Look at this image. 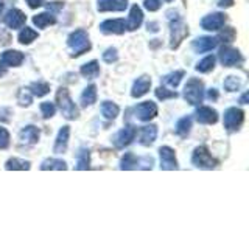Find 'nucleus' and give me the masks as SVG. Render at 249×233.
<instances>
[{
	"instance_id": "de8ad7c7",
	"label": "nucleus",
	"mask_w": 249,
	"mask_h": 233,
	"mask_svg": "<svg viewBox=\"0 0 249 233\" xmlns=\"http://www.w3.org/2000/svg\"><path fill=\"white\" fill-rule=\"evenodd\" d=\"M218 5H220L221 8H229V6L233 5V0H220V2H218Z\"/></svg>"
},
{
	"instance_id": "ea45409f",
	"label": "nucleus",
	"mask_w": 249,
	"mask_h": 233,
	"mask_svg": "<svg viewBox=\"0 0 249 233\" xmlns=\"http://www.w3.org/2000/svg\"><path fill=\"white\" fill-rule=\"evenodd\" d=\"M156 97H158L160 101H165L170 98H178V93L173 90H167L165 87H158L156 89Z\"/></svg>"
},
{
	"instance_id": "0eeeda50",
	"label": "nucleus",
	"mask_w": 249,
	"mask_h": 233,
	"mask_svg": "<svg viewBox=\"0 0 249 233\" xmlns=\"http://www.w3.org/2000/svg\"><path fill=\"white\" fill-rule=\"evenodd\" d=\"M245 121V112L238 107H229L224 112V128L228 131H237Z\"/></svg>"
},
{
	"instance_id": "72a5a7b5",
	"label": "nucleus",
	"mask_w": 249,
	"mask_h": 233,
	"mask_svg": "<svg viewBox=\"0 0 249 233\" xmlns=\"http://www.w3.org/2000/svg\"><path fill=\"white\" fill-rule=\"evenodd\" d=\"M215 56L213 54H209V56H206V58H202L198 64H196V72H199V73H209V72H212L213 70V67H215Z\"/></svg>"
},
{
	"instance_id": "f257e3e1",
	"label": "nucleus",
	"mask_w": 249,
	"mask_h": 233,
	"mask_svg": "<svg viewBox=\"0 0 249 233\" xmlns=\"http://www.w3.org/2000/svg\"><path fill=\"white\" fill-rule=\"evenodd\" d=\"M170 19V47L171 49H178L184 39L189 36V27L185 25L184 20L179 17L178 13L168 11L167 13Z\"/></svg>"
},
{
	"instance_id": "7c9ffc66",
	"label": "nucleus",
	"mask_w": 249,
	"mask_h": 233,
	"mask_svg": "<svg viewBox=\"0 0 249 233\" xmlns=\"http://www.w3.org/2000/svg\"><path fill=\"white\" fill-rule=\"evenodd\" d=\"M139 168V157L132 152H124L120 160V169H136Z\"/></svg>"
},
{
	"instance_id": "f3484780",
	"label": "nucleus",
	"mask_w": 249,
	"mask_h": 233,
	"mask_svg": "<svg viewBox=\"0 0 249 233\" xmlns=\"http://www.w3.org/2000/svg\"><path fill=\"white\" fill-rule=\"evenodd\" d=\"M195 115H196V120L201 124H215L218 121V112L209 106H199Z\"/></svg>"
},
{
	"instance_id": "c756f323",
	"label": "nucleus",
	"mask_w": 249,
	"mask_h": 233,
	"mask_svg": "<svg viewBox=\"0 0 249 233\" xmlns=\"http://www.w3.org/2000/svg\"><path fill=\"white\" fill-rule=\"evenodd\" d=\"M31 168V163L28 160H23V159H18V157H11L8 159L5 163V169L8 171H16V169H20V171H25Z\"/></svg>"
},
{
	"instance_id": "79ce46f5",
	"label": "nucleus",
	"mask_w": 249,
	"mask_h": 233,
	"mask_svg": "<svg viewBox=\"0 0 249 233\" xmlns=\"http://www.w3.org/2000/svg\"><path fill=\"white\" fill-rule=\"evenodd\" d=\"M10 132L5 128H0V150H6L10 146Z\"/></svg>"
},
{
	"instance_id": "a211bd4d",
	"label": "nucleus",
	"mask_w": 249,
	"mask_h": 233,
	"mask_svg": "<svg viewBox=\"0 0 249 233\" xmlns=\"http://www.w3.org/2000/svg\"><path fill=\"white\" fill-rule=\"evenodd\" d=\"M0 61H2L6 67H20L22 62L25 61V56H23V53H20L19 50H6L2 53Z\"/></svg>"
},
{
	"instance_id": "b1692460",
	"label": "nucleus",
	"mask_w": 249,
	"mask_h": 233,
	"mask_svg": "<svg viewBox=\"0 0 249 233\" xmlns=\"http://www.w3.org/2000/svg\"><path fill=\"white\" fill-rule=\"evenodd\" d=\"M90 166V151L88 148H81L80 151L76 152V169L78 171H84L89 169Z\"/></svg>"
},
{
	"instance_id": "cd10ccee",
	"label": "nucleus",
	"mask_w": 249,
	"mask_h": 233,
	"mask_svg": "<svg viewBox=\"0 0 249 233\" xmlns=\"http://www.w3.org/2000/svg\"><path fill=\"white\" fill-rule=\"evenodd\" d=\"M33 23L37 28H47L49 25L56 23V17L53 16V13H41L33 17Z\"/></svg>"
},
{
	"instance_id": "9d476101",
	"label": "nucleus",
	"mask_w": 249,
	"mask_h": 233,
	"mask_svg": "<svg viewBox=\"0 0 249 233\" xmlns=\"http://www.w3.org/2000/svg\"><path fill=\"white\" fill-rule=\"evenodd\" d=\"M159 157H160V169L165 171H173L178 169V160H176V152L173 148L170 146H160L159 148Z\"/></svg>"
},
{
	"instance_id": "a18cd8bd",
	"label": "nucleus",
	"mask_w": 249,
	"mask_h": 233,
	"mask_svg": "<svg viewBox=\"0 0 249 233\" xmlns=\"http://www.w3.org/2000/svg\"><path fill=\"white\" fill-rule=\"evenodd\" d=\"M62 6H64V2H50L49 5H47V8H49V11H59L62 10Z\"/></svg>"
},
{
	"instance_id": "58836bf2",
	"label": "nucleus",
	"mask_w": 249,
	"mask_h": 233,
	"mask_svg": "<svg viewBox=\"0 0 249 233\" xmlns=\"http://www.w3.org/2000/svg\"><path fill=\"white\" fill-rule=\"evenodd\" d=\"M216 39H220L221 42L231 44V42H233V39H235V30H233L232 27L224 28L221 33H220V36H218Z\"/></svg>"
},
{
	"instance_id": "e433bc0d",
	"label": "nucleus",
	"mask_w": 249,
	"mask_h": 233,
	"mask_svg": "<svg viewBox=\"0 0 249 233\" xmlns=\"http://www.w3.org/2000/svg\"><path fill=\"white\" fill-rule=\"evenodd\" d=\"M18 103L20 106H30L33 103V95H31V92L28 89H20L19 93H18Z\"/></svg>"
},
{
	"instance_id": "603ef678",
	"label": "nucleus",
	"mask_w": 249,
	"mask_h": 233,
	"mask_svg": "<svg viewBox=\"0 0 249 233\" xmlns=\"http://www.w3.org/2000/svg\"><path fill=\"white\" fill-rule=\"evenodd\" d=\"M165 2H168V3H170V2H173V0H165Z\"/></svg>"
},
{
	"instance_id": "7ed1b4c3",
	"label": "nucleus",
	"mask_w": 249,
	"mask_h": 233,
	"mask_svg": "<svg viewBox=\"0 0 249 233\" xmlns=\"http://www.w3.org/2000/svg\"><path fill=\"white\" fill-rule=\"evenodd\" d=\"M56 103H58V107L62 114V116L67 120H75L78 118V107L75 106L72 97H70V93L66 87H59L58 92H56Z\"/></svg>"
},
{
	"instance_id": "c9c22d12",
	"label": "nucleus",
	"mask_w": 249,
	"mask_h": 233,
	"mask_svg": "<svg viewBox=\"0 0 249 233\" xmlns=\"http://www.w3.org/2000/svg\"><path fill=\"white\" fill-rule=\"evenodd\" d=\"M240 87H241V80L238 76L231 75L224 80V89L228 92H238Z\"/></svg>"
},
{
	"instance_id": "423d86ee",
	"label": "nucleus",
	"mask_w": 249,
	"mask_h": 233,
	"mask_svg": "<svg viewBox=\"0 0 249 233\" xmlns=\"http://www.w3.org/2000/svg\"><path fill=\"white\" fill-rule=\"evenodd\" d=\"M136 135H137V128L132 126V124H128V126H124L123 129H120L114 135L112 143H114V146L117 148V150H123V148L129 146L132 142H134Z\"/></svg>"
},
{
	"instance_id": "a878e982",
	"label": "nucleus",
	"mask_w": 249,
	"mask_h": 233,
	"mask_svg": "<svg viewBox=\"0 0 249 233\" xmlns=\"http://www.w3.org/2000/svg\"><path fill=\"white\" fill-rule=\"evenodd\" d=\"M119 112H120V107L115 103H112V101H103V103H101V115H103L106 120H115Z\"/></svg>"
},
{
	"instance_id": "f704fd0d",
	"label": "nucleus",
	"mask_w": 249,
	"mask_h": 233,
	"mask_svg": "<svg viewBox=\"0 0 249 233\" xmlns=\"http://www.w3.org/2000/svg\"><path fill=\"white\" fill-rule=\"evenodd\" d=\"M41 169L42 171H47V169H67V163L64 160H61V159H45L42 163H41Z\"/></svg>"
},
{
	"instance_id": "8fccbe9b",
	"label": "nucleus",
	"mask_w": 249,
	"mask_h": 233,
	"mask_svg": "<svg viewBox=\"0 0 249 233\" xmlns=\"http://www.w3.org/2000/svg\"><path fill=\"white\" fill-rule=\"evenodd\" d=\"M240 103H241V104H248V92H245L243 95H241V98H240Z\"/></svg>"
},
{
	"instance_id": "a19ab883",
	"label": "nucleus",
	"mask_w": 249,
	"mask_h": 233,
	"mask_svg": "<svg viewBox=\"0 0 249 233\" xmlns=\"http://www.w3.org/2000/svg\"><path fill=\"white\" fill-rule=\"evenodd\" d=\"M117 59H119L117 49H114V47H109L107 50H105V53H103V61L105 62H107V64H112V62H115Z\"/></svg>"
},
{
	"instance_id": "6ab92c4d",
	"label": "nucleus",
	"mask_w": 249,
	"mask_h": 233,
	"mask_svg": "<svg viewBox=\"0 0 249 233\" xmlns=\"http://www.w3.org/2000/svg\"><path fill=\"white\" fill-rule=\"evenodd\" d=\"M128 6V0H98L97 10L100 13L106 11H124Z\"/></svg>"
},
{
	"instance_id": "393cba45",
	"label": "nucleus",
	"mask_w": 249,
	"mask_h": 233,
	"mask_svg": "<svg viewBox=\"0 0 249 233\" xmlns=\"http://www.w3.org/2000/svg\"><path fill=\"white\" fill-rule=\"evenodd\" d=\"M80 73L84 78H88V80H95V78H98V75H100V64H98V61H90V62H88V64L81 66Z\"/></svg>"
},
{
	"instance_id": "39448f33",
	"label": "nucleus",
	"mask_w": 249,
	"mask_h": 233,
	"mask_svg": "<svg viewBox=\"0 0 249 233\" xmlns=\"http://www.w3.org/2000/svg\"><path fill=\"white\" fill-rule=\"evenodd\" d=\"M192 163L201 169H212L216 166V160L213 159V155L210 154L209 148L204 145L195 148V151L192 154Z\"/></svg>"
},
{
	"instance_id": "4468645a",
	"label": "nucleus",
	"mask_w": 249,
	"mask_h": 233,
	"mask_svg": "<svg viewBox=\"0 0 249 233\" xmlns=\"http://www.w3.org/2000/svg\"><path fill=\"white\" fill-rule=\"evenodd\" d=\"M216 45H218V39L216 37L201 36V37H196L192 42V49H193L195 53H206V51L213 50Z\"/></svg>"
},
{
	"instance_id": "dca6fc26",
	"label": "nucleus",
	"mask_w": 249,
	"mask_h": 233,
	"mask_svg": "<svg viewBox=\"0 0 249 233\" xmlns=\"http://www.w3.org/2000/svg\"><path fill=\"white\" fill-rule=\"evenodd\" d=\"M69 137H70V126H62L58 132L56 140H54V146H53L54 154H64L67 151Z\"/></svg>"
},
{
	"instance_id": "c03bdc74",
	"label": "nucleus",
	"mask_w": 249,
	"mask_h": 233,
	"mask_svg": "<svg viewBox=\"0 0 249 233\" xmlns=\"http://www.w3.org/2000/svg\"><path fill=\"white\" fill-rule=\"evenodd\" d=\"M25 2H27V5L31 8V10H36V8L45 5V0H25Z\"/></svg>"
},
{
	"instance_id": "473e14b6",
	"label": "nucleus",
	"mask_w": 249,
	"mask_h": 233,
	"mask_svg": "<svg viewBox=\"0 0 249 233\" xmlns=\"http://www.w3.org/2000/svg\"><path fill=\"white\" fill-rule=\"evenodd\" d=\"M18 39H19V42H20L22 45H30L31 42L36 41V39H37V31H35L33 28H30V27H25V28L22 27V30H20V33H19Z\"/></svg>"
},
{
	"instance_id": "f03ea898",
	"label": "nucleus",
	"mask_w": 249,
	"mask_h": 233,
	"mask_svg": "<svg viewBox=\"0 0 249 233\" xmlns=\"http://www.w3.org/2000/svg\"><path fill=\"white\" fill-rule=\"evenodd\" d=\"M67 47L72 51V56H81L86 51H89L92 49L89 34L84 30H75L69 34L67 37Z\"/></svg>"
},
{
	"instance_id": "3c124183",
	"label": "nucleus",
	"mask_w": 249,
	"mask_h": 233,
	"mask_svg": "<svg viewBox=\"0 0 249 233\" xmlns=\"http://www.w3.org/2000/svg\"><path fill=\"white\" fill-rule=\"evenodd\" d=\"M2 10H3V0H0V13H2Z\"/></svg>"
},
{
	"instance_id": "37998d69",
	"label": "nucleus",
	"mask_w": 249,
	"mask_h": 233,
	"mask_svg": "<svg viewBox=\"0 0 249 233\" xmlns=\"http://www.w3.org/2000/svg\"><path fill=\"white\" fill-rule=\"evenodd\" d=\"M143 6L148 11H158L160 8V0H143Z\"/></svg>"
},
{
	"instance_id": "412c9836",
	"label": "nucleus",
	"mask_w": 249,
	"mask_h": 233,
	"mask_svg": "<svg viewBox=\"0 0 249 233\" xmlns=\"http://www.w3.org/2000/svg\"><path fill=\"white\" fill-rule=\"evenodd\" d=\"M140 145L142 146H151L156 138H158V126L156 124H146L142 129H140Z\"/></svg>"
},
{
	"instance_id": "5701e85b",
	"label": "nucleus",
	"mask_w": 249,
	"mask_h": 233,
	"mask_svg": "<svg viewBox=\"0 0 249 233\" xmlns=\"http://www.w3.org/2000/svg\"><path fill=\"white\" fill-rule=\"evenodd\" d=\"M80 101H81V106L83 107H88V106L95 104L97 103V85L95 84L88 85V87L83 90Z\"/></svg>"
},
{
	"instance_id": "ddd939ff",
	"label": "nucleus",
	"mask_w": 249,
	"mask_h": 233,
	"mask_svg": "<svg viewBox=\"0 0 249 233\" xmlns=\"http://www.w3.org/2000/svg\"><path fill=\"white\" fill-rule=\"evenodd\" d=\"M5 23H6V27L8 28H11V30H19L22 28L23 25H25V22H27V16L23 14L20 10H18V8H13V10H10L6 13L5 16Z\"/></svg>"
},
{
	"instance_id": "bb28decb",
	"label": "nucleus",
	"mask_w": 249,
	"mask_h": 233,
	"mask_svg": "<svg viewBox=\"0 0 249 233\" xmlns=\"http://www.w3.org/2000/svg\"><path fill=\"white\" fill-rule=\"evenodd\" d=\"M185 76V72L184 70H176V72H171V73H168V75H165L162 78V83L165 84V85H168V87H171V89H176L179 84H181V81H182V78Z\"/></svg>"
},
{
	"instance_id": "aec40b11",
	"label": "nucleus",
	"mask_w": 249,
	"mask_h": 233,
	"mask_svg": "<svg viewBox=\"0 0 249 233\" xmlns=\"http://www.w3.org/2000/svg\"><path fill=\"white\" fill-rule=\"evenodd\" d=\"M143 22V13L140 10L139 5H132L131 10H129V16H128V20H126V30L128 31H134L137 30Z\"/></svg>"
},
{
	"instance_id": "20e7f679",
	"label": "nucleus",
	"mask_w": 249,
	"mask_h": 233,
	"mask_svg": "<svg viewBox=\"0 0 249 233\" xmlns=\"http://www.w3.org/2000/svg\"><path fill=\"white\" fill-rule=\"evenodd\" d=\"M184 98L192 106H198L204 100V84L196 78H190L184 87Z\"/></svg>"
},
{
	"instance_id": "4c0bfd02",
	"label": "nucleus",
	"mask_w": 249,
	"mask_h": 233,
	"mask_svg": "<svg viewBox=\"0 0 249 233\" xmlns=\"http://www.w3.org/2000/svg\"><path fill=\"white\" fill-rule=\"evenodd\" d=\"M41 112H42V116L47 120V118H52V116L56 114V106L50 101H44L41 103Z\"/></svg>"
},
{
	"instance_id": "c85d7f7f",
	"label": "nucleus",
	"mask_w": 249,
	"mask_h": 233,
	"mask_svg": "<svg viewBox=\"0 0 249 233\" xmlns=\"http://www.w3.org/2000/svg\"><path fill=\"white\" fill-rule=\"evenodd\" d=\"M28 90L31 92V95L33 97L41 98V97H45L47 93L50 92V84L45 83V81H35V83L30 84Z\"/></svg>"
},
{
	"instance_id": "6e6552de",
	"label": "nucleus",
	"mask_w": 249,
	"mask_h": 233,
	"mask_svg": "<svg viewBox=\"0 0 249 233\" xmlns=\"http://www.w3.org/2000/svg\"><path fill=\"white\" fill-rule=\"evenodd\" d=\"M218 58H220L221 64L224 67H237L243 62L241 53L237 49H232V47H223L220 50V54H218Z\"/></svg>"
},
{
	"instance_id": "2f4dec72",
	"label": "nucleus",
	"mask_w": 249,
	"mask_h": 233,
	"mask_svg": "<svg viewBox=\"0 0 249 233\" xmlns=\"http://www.w3.org/2000/svg\"><path fill=\"white\" fill-rule=\"evenodd\" d=\"M190 129H192V116H182V118L178 120L175 131L179 137H187Z\"/></svg>"
},
{
	"instance_id": "4be33fe9",
	"label": "nucleus",
	"mask_w": 249,
	"mask_h": 233,
	"mask_svg": "<svg viewBox=\"0 0 249 233\" xmlns=\"http://www.w3.org/2000/svg\"><path fill=\"white\" fill-rule=\"evenodd\" d=\"M39 129L36 126H33V124H28V126L22 128L20 132H19V138L22 143L25 145H36L39 142Z\"/></svg>"
},
{
	"instance_id": "9b49d317",
	"label": "nucleus",
	"mask_w": 249,
	"mask_h": 233,
	"mask_svg": "<svg viewBox=\"0 0 249 233\" xmlns=\"http://www.w3.org/2000/svg\"><path fill=\"white\" fill-rule=\"evenodd\" d=\"M134 112L140 121H150V120L156 118L159 109H158V104L153 103V101H143V103L136 106Z\"/></svg>"
},
{
	"instance_id": "49530a36",
	"label": "nucleus",
	"mask_w": 249,
	"mask_h": 233,
	"mask_svg": "<svg viewBox=\"0 0 249 233\" xmlns=\"http://www.w3.org/2000/svg\"><path fill=\"white\" fill-rule=\"evenodd\" d=\"M207 98L209 100H212V101H216L218 100V90L216 89H210L207 92Z\"/></svg>"
},
{
	"instance_id": "2eb2a0df",
	"label": "nucleus",
	"mask_w": 249,
	"mask_h": 233,
	"mask_svg": "<svg viewBox=\"0 0 249 233\" xmlns=\"http://www.w3.org/2000/svg\"><path fill=\"white\" fill-rule=\"evenodd\" d=\"M151 89V80L148 76H140L134 81L131 89V97L132 98H142L143 95H146Z\"/></svg>"
},
{
	"instance_id": "f8f14e48",
	"label": "nucleus",
	"mask_w": 249,
	"mask_h": 233,
	"mask_svg": "<svg viewBox=\"0 0 249 233\" xmlns=\"http://www.w3.org/2000/svg\"><path fill=\"white\" fill-rule=\"evenodd\" d=\"M126 30L124 19H107L100 23V31L105 34H123Z\"/></svg>"
},
{
	"instance_id": "1a4fd4ad",
	"label": "nucleus",
	"mask_w": 249,
	"mask_h": 233,
	"mask_svg": "<svg viewBox=\"0 0 249 233\" xmlns=\"http://www.w3.org/2000/svg\"><path fill=\"white\" fill-rule=\"evenodd\" d=\"M226 23L224 13H210L201 19V27L206 31H220Z\"/></svg>"
},
{
	"instance_id": "09e8293b",
	"label": "nucleus",
	"mask_w": 249,
	"mask_h": 233,
	"mask_svg": "<svg viewBox=\"0 0 249 233\" xmlns=\"http://www.w3.org/2000/svg\"><path fill=\"white\" fill-rule=\"evenodd\" d=\"M5 73H6V66L3 64L2 61H0V78H2V76H3Z\"/></svg>"
}]
</instances>
